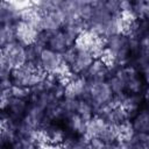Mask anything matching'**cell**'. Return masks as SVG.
<instances>
[{"label": "cell", "mask_w": 149, "mask_h": 149, "mask_svg": "<svg viewBox=\"0 0 149 149\" xmlns=\"http://www.w3.org/2000/svg\"><path fill=\"white\" fill-rule=\"evenodd\" d=\"M78 49V48H77ZM94 57L93 55L88 51V50H83V49H78L77 56L73 61V63L69 66L70 71L73 73H77L79 76H85V73L88 71V69L91 68V65L94 62Z\"/></svg>", "instance_id": "cell-6"}, {"label": "cell", "mask_w": 149, "mask_h": 149, "mask_svg": "<svg viewBox=\"0 0 149 149\" xmlns=\"http://www.w3.org/2000/svg\"><path fill=\"white\" fill-rule=\"evenodd\" d=\"M28 107H29V101L28 100L13 97L10 99L9 105H8V107L6 108L5 112L10 116L12 120H14L15 122H20L24 118Z\"/></svg>", "instance_id": "cell-8"}, {"label": "cell", "mask_w": 149, "mask_h": 149, "mask_svg": "<svg viewBox=\"0 0 149 149\" xmlns=\"http://www.w3.org/2000/svg\"><path fill=\"white\" fill-rule=\"evenodd\" d=\"M76 113L79 114L87 122V121H90L94 116V107H93V105L90 101L79 99L78 108H77V112Z\"/></svg>", "instance_id": "cell-17"}, {"label": "cell", "mask_w": 149, "mask_h": 149, "mask_svg": "<svg viewBox=\"0 0 149 149\" xmlns=\"http://www.w3.org/2000/svg\"><path fill=\"white\" fill-rule=\"evenodd\" d=\"M132 125L135 132L149 134V105L146 101L141 106L140 113L132 120Z\"/></svg>", "instance_id": "cell-11"}, {"label": "cell", "mask_w": 149, "mask_h": 149, "mask_svg": "<svg viewBox=\"0 0 149 149\" xmlns=\"http://www.w3.org/2000/svg\"><path fill=\"white\" fill-rule=\"evenodd\" d=\"M77 52H78V49H77V47L73 44V45L69 47V48L62 54V57H63V59H64V62H65V64H66L68 66H70V65L73 63V61H74V58H76V56H77Z\"/></svg>", "instance_id": "cell-19"}, {"label": "cell", "mask_w": 149, "mask_h": 149, "mask_svg": "<svg viewBox=\"0 0 149 149\" xmlns=\"http://www.w3.org/2000/svg\"><path fill=\"white\" fill-rule=\"evenodd\" d=\"M16 42L15 27L10 24H0V47Z\"/></svg>", "instance_id": "cell-15"}, {"label": "cell", "mask_w": 149, "mask_h": 149, "mask_svg": "<svg viewBox=\"0 0 149 149\" xmlns=\"http://www.w3.org/2000/svg\"><path fill=\"white\" fill-rule=\"evenodd\" d=\"M10 92H12V95L14 98H20V99H24V100L30 101V90H29V87L13 84V86L10 88Z\"/></svg>", "instance_id": "cell-18"}, {"label": "cell", "mask_w": 149, "mask_h": 149, "mask_svg": "<svg viewBox=\"0 0 149 149\" xmlns=\"http://www.w3.org/2000/svg\"><path fill=\"white\" fill-rule=\"evenodd\" d=\"M0 62L6 63L12 69L19 68L27 63L26 47L19 42H13L1 48Z\"/></svg>", "instance_id": "cell-1"}, {"label": "cell", "mask_w": 149, "mask_h": 149, "mask_svg": "<svg viewBox=\"0 0 149 149\" xmlns=\"http://www.w3.org/2000/svg\"><path fill=\"white\" fill-rule=\"evenodd\" d=\"M105 149H111V147H109V144H107V146L105 147Z\"/></svg>", "instance_id": "cell-23"}, {"label": "cell", "mask_w": 149, "mask_h": 149, "mask_svg": "<svg viewBox=\"0 0 149 149\" xmlns=\"http://www.w3.org/2000/svg\"><path fill=\"white\" fill-rule=\"evenodd\" d=\"M45 113H47V111L43 107H41L40 105H37L35 102H29V107H28L27 113H26L24 118L22 119V121L24 123H27L29 127H31L36 130H40L45 121Z\"/></svg>", "instance_id": "cell-4"}, {"label": "cell", "mask_w": 149, "mask_h": 149, "mask_svg": "<svg viewBox=\"0 0 149 149\" xmlns=\"http://www.w3.org/2000/svg\"><path fill=\"white\" fill-rule=\"evenodd\" d=\"M86 121L77 113H71L66 116L64 120V126L66 130H70L77 135H83L85 134L86 130Z\"/></svg>", "instance_id": "cell-14"}, {"label": "cell", "mask_w": 149, "mask_h": 149, "mask_svg": "<svg viewBox=\"0 0 149 149\" xmlns=\"http://www.w3.org/2000/svg\"><path fill=\"white\" fill-rule=\"evenodd\" d=\"M111 74L109 68L107 63L102 58H97L94 59L93 64L88 69V71L85 73L86 80L92 84V83H98V81H106Z\"/></svg>", "instance_id": "cell-3"}, {"label": "cell", "mask_w": 149, "mask_h": 149, "mask_svg": "<svg viewBox=\"0 0 149 149\" xmlns=\"http://www.w3.org/2000/svg\"><path fill=\"white\" fill-rule=\"evenodd\" d=\"M106 81L114 94L126 92V83L118 71H115L114 73H111Z\"/></svg>", "instance_id": "cell-16"}, {"label": "cell", "mask_w": 149, "mask_h": 149, "mask_svg": "<svg viewBox=\"0 0 149 149\" xmlns=\"http://www.w3.org/2000/svg\"><path fill=\"white\" fill-rule=\"evenodd\" d=\"M21 10L16 2L2 1L0 5V24H16L20 21Z\"/></svg>", "instance_id": "cell-5"}, {"label": "cell", "mask_w": 149, "mask_h": 149, "mask_svg": "<svg viewBox=\"0 0 149 149\" xmlns=\"http://www.w3.org/2000/svg\"><path fill=\"white\" fill-rule=\"evenodd\" d=\"M105 6L112 15H120L121 14L120 13V1L108 0V1H105Z\"/></svg>", "instance_id": "cell-20"}, {"label": "cell", "mask_w": 149, "mask_h": 149, "mask_svg": "<svg viewBox=\"0 0 149 149\" xmlns=\"http://www.w3.org/2000/svg\"><path fill=\"white\" fill-rule=\"evenodd\" d=\"M69 47H71V45L62 29L51 31V36H50V40H49L48 47H47L48 49H50L55 52H58V54H63Z\"/></svg>", "instance_id": "cell-10"}, {"label": "cell", "mask_w": 149, "mask_h": 149, "mask_svg": "<svg viewBox=\"0 0 149 149\" xmlns=\"http://www.w3.org/2000/svg\"><path fill=\"white\" fill-rule=\"evenodd\" d=\"M14 27H15L16 42L21 43L24 47H28V45L33 44L36 41V37H37L38 31H36L30 26L23 23L22 21H19L16 24H14Z\"/></svg>", "instance_id": "cell-7"}, {"label": "cell", "mask_w": 149, "mask_h": 149, "mask_svg": "<svg viewBox=\"0 0 149 149\" xmlns=\"http://www.w3.org/2000/svg\"><path fill=\"white\" fill-rule=\"evenodd\" d=\"M63 148L64 149H90L88 144H84V143H81L79 141H77V142H74V143H72V144H70L68 147H63Z\"/></svg>", "instance_id": "cell-22"}, {"label": "cell", "mask_w": 149, "mask_h": 149, "mask_svg": "<svg viewBox=\"0 0 149 149\" xmlns=\"http://www.w3.org/2000/svg\"><path fill=\"white\" fill-rule=\"evenodd\" d=\"M109 125L101 118L94 115L90 121H87L86 123V130H85V135L88 136L90 139L92 137H101V135L104 134V132L107 129Z\"/></svg>", "instance_id": "cell-12"}, {"label": "cell", "mask_w": 149, "mask_h": 149, "mask_svg": "<svg viewBox=\"0 0 149 149\" xmlns=\"http://www.w3.org/2000/svg\"><path fill=\"white\" fill-rule=\"evenodd\" d=\"M64 22H65V16L59 9L43 14V16H42V30H49V31L59 30L63 28Z\"/></svg>", "instance_id": "cell-9"}, {"label": "cell", "mask_w": 149, "mask_h": 149, "mask_svg": "<svg viewBox=\"0 0 149 149\" xmlns=\"http://www.w3.org/2000/svg\"><path fill=\"white\" fill-rule=\"evenodd\" d=\"M114 93L109 88L107 81H98L90 84V102L93 105L94 108L112 104Z\"/></svg>", "instance_id": "cell-2"}, {"label": "cell", "mask_w": 149, "mask_h": 149, "mask_svg": "<svg viewBox=\"0 0 149 149\" xmlns=\"http://www.w3.org/2000/svg\"><path fill=\"white\" fill-rule=\"evenodd\" d=\"M107 144L99 137H92L90 139V143H88V147L90 149H105Z\"/></svg>", "instance_id": "cell-21"}, {"label": "cell", "mask_w": 149, "mask_h": 149, "mask_svg": "<svg viewBox=\"0 0 149 149\" xmlns=\"http://www.w3.org/2000/svg\"><path fill=\"white\" fill-rule=\"evenodd\" d=\"M126 149H149V134L135 132L129 140H119Z\"/></svg>", "instance_id": "cell-13"}]
</instances>
